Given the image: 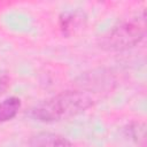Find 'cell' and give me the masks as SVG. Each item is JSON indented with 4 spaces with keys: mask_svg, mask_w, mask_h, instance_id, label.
Here are the masks:
<instances>
[{
    "mask_svg": "<svg viewBox=\"0 0 147 147\" xmlns=\"http://www.w3.org/2000/svg\"><path fill=\"white\" fill-rule=\"evenodd\" d=\"M93 98L86 92L70 90L32 106L26 115L39 122H56L84 113L93 106Z\"/></svg>",
    "mask_w": 147,
    "mask_h": 147,
    "instance_id": "obj_1",
    "label": "cell"
},
{
    "mask_svg": "<svg viewBox=\"0 0 147 147\" xmlns=\"http://www.w3.org/2000/svg\"><path fill=\"white\" fill-rule=\"evenodd\" d=\"M145 37V28L136 21L121 23L103 33L98 45L108 52L126 51L138 45Z\"/></svg>",
    "mask_w": 147,
    "mask_h": 147,
    "instance_id": "obj_2",
    "label": "cell"
},
{
    "mask_svg": "<svg viewBox=\"0 0 147 147\" xmlns=\"http://www.w3.org/2000/svg\"><path fill=\"white\" fill-rule=\"evenodd\" d=\"M30 147H75L70 140L65 137L52 133V132H39L33 134L29 139Z\"/></svg>",
    "mask_w": 147,
    "mask_h": 147,
    "instance_id": "obj_3",
    "label": "cell"
},
{
    "mask_svg": "<svg viewBox=\"0 0 147 147\" xmlns=\"http://www.w3.org/2000/svg\"><path fill=\"white\" fill-rule=\"evenodd\" d=\"M80 85L84 88L87 90H95L96 86L98 88H100V82L105 85H107L108 87H110V84L114 83V80L111 79L109 74H105L103 71L99 72V74H85L82 75L80 77Z\"/></svg>",
    "mask_w": 147,
    "mask_h": 147,
    "instance_id": "obj_4",
    "label": "cell"
},
{
    "mask_svg": "<svg viewBox=\"0 0 147 147\" xmlns=\"http://www.w3.org/2000/svg\"><path fill=\"white\" fill-rule=\"evenodd\" d=\"M21 108V100L17 96H9L0 102V124L13 119Z\"/></svg>",
    "mask_w": 147,
    "mask_h": 147,
    "instance_id": "obj_5",
    "label": "cell"
},
{
    "mask_svg": "<svg viewBox=\"0 0 147 147\" xmlns=\"http://www.w3.org/2000/svg\"><path fill=\"white\" fill-rule=\"evenodd\" d=\"M82 22L83 16H78L77 13H63L60 16V29L64 36H69Z\"/></svg>",
    "mask_w": 147,
    "mask_h": 147,
    "instance_id": "obj_6",
    "label": "cell"
},
{
    "mask_svg": "<svg viewBox=\"0 0 147 147\" xmlns=\"http://www.w3.org/2000/svg\"><path fill=\"white\" fill-rule=\"evenodd\" d=\"M125 131H126V136L132 141H134L136 144H138L142 147L145 146V144H146V125L144 123L133 122L126 126Z\"/></svg>",
    "mask_w": 147,
    "mask_h": 147,
    "instance_id": "obj_7",
    "label": "cell"
},
{
    "mask_svg": "<svg viewBox=\"0 0 147 147\" xmlns=\"http://www.w3.org/2000/svg\"><path fill=\"white\" fill-rule=\"evenodd\" d=\"M10 86V77L9 75L3 71V70H0V96L9 88Z\"/></svg>",
    "mask_w": 147,
    "mask_h": 147,
    "instance_id": "obj_8",
    "label": "cell"
}]
</instances>
